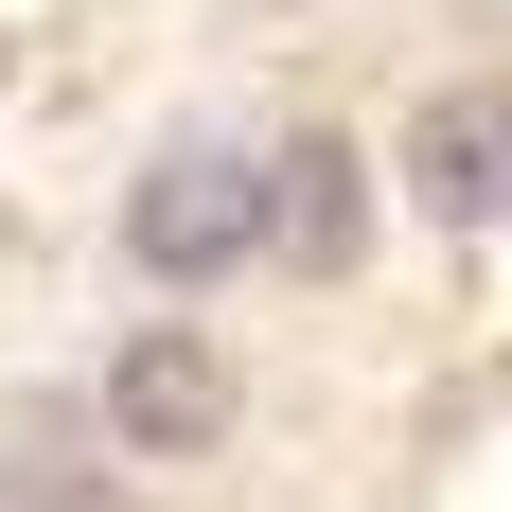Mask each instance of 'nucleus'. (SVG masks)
Wrapping results in <instances>:
<instances>
[{
  "label": "nucleus",
  "mask_w": 512,
  "mask_h": 512,
  "mask_svg": "<svg viewBox=\"0 0 512 512\" xmlns=\"http://www.w3.org/2000/svg\"><path fill=\"white\" fill-rule=\"evenodd\" d=\"M124 248H142V283H212V265H248V248H265V159H230V142L142 159V195H124Z\"/></svg>",
  "instance_id": "1"
},
{
  "label": "nucleus",
  "mask_w": 512,
  "mask_h": 512,
  "mask_svg": "<svg viewBox=\"0 0 512 512\" xmlns=\"http://www.w3.org/2000/svg\"><path fill=\"white\" fill-rule=\"evenodd\" d=\"M106 442L124 460H212L230 442V354H212L195 318H159V336L106 354Z\"/></svg>",
  "instance_id": "2"
},
{
  "label": "nucleus",
  "mask_w": 512,
  "mask_h": 512,
  "mask_svg": "<svg viewBox=\"0 0 512 512\" xmlns=\"http://www.w3.org/2000/svg\"><path fill=\"white\" fill-rule=\"evenodd\" d=\"M407 195L442 212V230H495V212H512V106H495V89H424V124H407Z\"/></svg>",
  "instance_id": "3"
},
{
  "label": "nucleus",
  "mask_w": 512,
  "mask_h": 512,
  "mask_svg": "<svg viewBox=\"0 0 512 512\" xmlns=\"http://www.w3.org/2000/svg\"><path fill=\"white\" fill-rule=\"evenodd\" d=\"M265 248L301 265V283H336V265L371 248V159L354 142H283L265 159Z\"/></svg>",
  "instance_id": "4"
},
{
  "label": "nucleus",
  "mask_w": 512,
  "mask_h": 512,
  "mask_svg": "<svg viewBox=\"0 0 512 512\" xmlns=\"http://www.w3.org/2000/svg\"><path fill=\"white\" fill-rule=\"evenodd\" d=\"M0 512H124V495L71 460V424H0Z\"/></svg>",
  "instance_id": "5"
},
{
  "label": "nucleus",
  "mask_w": 512,
  "mask_h": 512,
  "mask_svg": "<svg viewBox=\"0 0 512 512\" xmlns=\"http://www.w3.org/2000/svg\"><path fill=\"white\" fill-rule=\"evenodd\" d=\"M495 106H512V89H495Z\"/></svg>",
  "instance_id": "6"
}]
</instances>
